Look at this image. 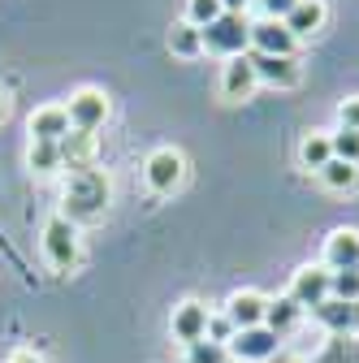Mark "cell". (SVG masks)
<instances>
[{
  "instance_id": "cell-33",
  "label": "cell",
  "mask_w": 359,
  "mask_h": 363,
  "mask_svg": "<svg viewBox=\"0 0 359 363\" xmlns=\"http://www.w3.org/2000/svg\"><path fill=\"white\" fill-rule=\"evenodd\" d=\"M273 363H303V359H290V354H277Z\"/></svg>"
},
{
  "instance_id": "cell-3",
  "label": "cell",
  "mask_w": 359,
  "mask_h": 363,
  "mask_svg": "<svg viewBox=\"0 0 359 363\" xmlns=\"http://www.w3.org/2000/svg\"><path fill=\"white\" fill-rule=\"evenodd\" d=\"M204 52L212 57H247L251 52V22L247 13H221L212 26H204Z\"/></svg>"
},
{
  "instance_id": "cell-23",
  "label": "cell",
  "mask_w": 359,
  "mask_h": 363,
  "mask_svg": "<svg viewBox=\"0 0 359 363\" xmlns=\"http://www.w3.org/2000/svg\"><path fill=\"white\" fill-rule=\"evenodd\" d=\"M187 363H234L230 359V350L221 346V342H195V346H187Z\"/></svg>"
},
{
  "instance_id": "cell-11",
  "label": "cell",
  "mask_w": 359,
  "mask_h": 363,
  "mask_svg": "<svg viewBox=\"0 0 359 363\" xmlns=\"http://www.w3.org/2000/svg\"><path fill=\"white\" fill-rule=\"evenodd\" d=\"M251 65H255L260 86L294 91V86L303 82V65H299V57H260V52H251Z\"/></svg>"
},
{
  "instance_id": "cell-10",
  "label": "cell",
  "mask_w": 359,
  "mask_h": 363,
  "mask_svg": "<svg viewBox=\"0 0 359 363\" xmlns=\"http://www.w3.org/2000/svg\"><path fill=\"white\" fill-rule=\"evenodd\" d=\"M294 48H299V39L286 30V22H277V18L251 22V52H260V57H294Z\"/></svg>"
},
{
  "instance_id": "cell-15",
  "label": "cell",
  "mask_w": 359,
  "mask_h": 363,
  "mask_svg": "<svg viewBox=\"0 0 359 363\" xmlns=\"http://www.w3.org/2000/svg\"><path fill=\"white\" fill-rule=\"evenodd\" d=\"M325 268L329 272L359 268V230H333L325 238Z\"/></svg>"
},
{
  "instance_id": "cell-29",
  "label": "cell",
  "mask_w": 359,
  "mask_h": 363,
  "mask_svg": "<svg viewBox=\"0 0 359 363\" xmlns=\"http://www.w3.org/2000/svg\"><path fill=\"white\" fill-rule=\"evenodd\" d=\"M338 121H342V130H359V96L338 104Z\"/></svg>"
},
{
  "instance_id": "cell-14",
  "label": "cell",
  "mask_w": 359,
  "mask_h": 363,
  "mask_svg": "<svg viewBox=\"0 0 359 363\" xmlns=\"http://www.w3.org/2000/svg\"><path fill=\"white\" fill-rule=\"evenodd\" d=\"M329 22V5L325 0H299V5L286 13V30L294 39H311V35H321Z\"/></svg>"
},
{
  "instance_id": "cell-2",
  "label": "cell",
  "mask_w": 359,
  "mask_h": 363,
  "mask_svg": "<svg viewBox=\"0 0 359 363\" xmlns=\"http://www.w3.org/2000/svg\"><path fill=\"white\" fill-rule=\"evenodd\" d=\"M39 251H43V259H48L53 272H74L82 264L78 225L65 220V216H48V225H43V234H39Z\"/></svg>"
},
{
  "instance_id": "cell-8",
  "label": "cell",
  "mask_w": 359,
  "mask_h": 363,
  "mask_svg": "<svg viewBox=\"0 0 359 363\" xmlns=\"http://www.w3.org/2000/svg\"><path fill=\"white\" fill-rule=\"evenodd\" d=\"M208 307L199 303V298H182L173 307V315H169V333L182 342V346H195V342H204L208 337Z\"/></svg>"
},
{
  "instance_id": "cell-27",
  "label": "cell",
  "mask_w": 359,
  "mask_h": 363,
  "mask_svg": "<svg viewBox=\"0 0 359 363\" xmlns=\"http://www.w3.org/2000/svg\"><path fill=\"white\" fill-rule=\"evenodd\" d=\"M230 337H234L230 315H226V311H212V315H208V342H221V346H226Z\"/></svg>"
},
{
  "instance_id": "cell-7",
  "label": "cell",
  "mask_w": 359,
  "mask_h": 363,
  "mask_svg": "<svg viewBox=\"0 0 359 363\" xmlns=\"http://www.w3.org/2000/svg\"><path fill=\"white\" fill-rule=\"evenodd\" d=\"M303 311H316L329 294H333V272L325 264H303L294 277H290V290H286Z\"/></svg>"
},
{
  "instance_id": "cell-22",
  "label": "cell",
  "mask_w": 359,
  "mask_h": 363,
  "mask_svg": "<svg viewBox=\"0 0 359 363\" xmlns=\"http://www.w3.org/2000/svg\"><path fill=\"white\" fill-rule=\"evenodd\" d=\"M26 169L35 177H53L61 169V147L57 143H31L26 147Z\"/></svg>"
},
{
  "instance_id": "cell-16",
  "label": "cell",
  "mask_w": 359,
  "mask_h": 363,
  "mask_svg": "<svg viewBox=\"0 0 359 363\" xmlns=\"http://www.w3.org/2000/svg\"><path fill=\"white\" fill-rule=\"evenodd\" d=\"M61 147V169L78 173V169H92L96 160V134H82V130H70L65 139L57 143Z\"/></svg>"
},
{
  "instance_id": "cell-26",
  "label": "cell",
  "mask_w": 359,
  "mask_h": 363,
  "mask_svg": "<svg viewBox=\"0 0 359 363\" xmlns=\"http://www.w3.org/2000/svg\"><path fill=\"white\" fill-rule=\"evenodd\" d=\"M329 298H342V303H359V268L333 272V294H329Z\"/></svg>"
},
{
  "instance_id": "cell-18",
  "label": "cell",
  "mask_w": 359,
  "mask_h": 363,
  "mask_svg": "<svg viewBox=\"0 0 359 363\" xmlns=\"http://www.w3.org/2000/svg\"><path fill=\"white\" fill-rule=\"evenodd\" d=\"M299 320H303V307L290 298V294H277V298H268V311H264V325L273 329L277 337H286L290 329H299Z\"/></svg>"
},
{
  "instance_id": "cell-25",
  "label": "cell",
  "mask_w": 359,
  "mask_h": 363,
  "mask_svg": "<svg viewBox=\"0 0 359 363\" xmlns=\"http://www.w3.org/2000/svg\"><path fill=\"white\" fill-rule=\"evenodd\" d=\"M329 143H333V156L338 160L359 164V130H338V134H329Z\"/></svg>"
},
{
  "instance_id": "cell-12",
  "label": "cell",
  "mask_w": 359,
  "mask_h": 363,
  "mask_svg": "<svg viewBox=\"0 0 359 363\" xmlns=\"http://www.w3.org/2000/svg\"><path fill=\"white\" fill-rule=\"evenodd\" d=\"M221 311L230 315L234 333H238V329H255V325H264L268 294H260V290H234V294L226 298V307H221Z\"/></svg>"
},
{
  "instance_id": "cell-19",
  "label": "cell",
  "mask_w": 359,
  "mask_h": 363,
  "mask_svg": "<svg viewBox=\"0 0 359 363\" xmlns=\"http://www.w3.org/2000/svg\"><path fill=\"white\" fill-rule=\"evenodd\" d=\"M316 177H321V186H325V191H333V195H355V191H359V164L338 160V156H333Z\"/></svg>"
},
{
  "instance_id": "cell-6",
  "label": "cell",
  "mask_w": 359,
  "mask_h": 363,
  "mask_svg": "<svg viewBox=\"0 0 359 363\" xmlns=\"http://www.w3.org/2000/svg\"><path fill=\"white\" fill-rule=\"evenodd\" d=\"M65 113H70V130L96 134V130L109 121L113 104H109V96H104L100 86H78L74 96H70V104H65Z\"/></svg>"
},
{
  "instance_id": "cell-32",
  "label": "cell",
  "mask_w": 359,
  "mask_h": 363,
  "mask_svg": "<svg viewBox=\"0 0 359 363\" xmlns=\"http://www.w3.org/2000/svg\"><path fill=\"white\" fill-rule=\"evenodd\" d=\"M9 117V91H0V121Z\"/></svg>"
},
{
  "instance_id": "cell-20",
  "label": "cell",
  "mask_w": 359,
  "mask_h": 363,
  "mask_svg": "<svg viewBox=\"0 0 359 363\" xmlns=\"http://www.w3.org/2000/svg\"><path fill=\"white\" fill-rule=\"evenodd\" d=\"M329 160H333V143H329V134H325V130L303 134V143H299V164H303V169H311V173H321Z\"/></svg>"
},
{
  "instance_id": "cell-30",
  "label": "cell",
  "mask_w": 359,
  "mask_h": 363,
  "mask_svg": "<svg viewBox=\"0 0 359 363\" xmlns=\"http://www.w3.org/2000/svg\"><path fill=\"white\" fill-rule=\"evenodd\" d=\"M9 363H43V359H39L31 346H22V350H13V354H9Z\"/></svg>"
},
{
  "instance_id": "cell-1",
  "label": "cell",
  "mask_w": 359,
  "mask_h": 363,
  "mask_svg": "<svg viewBox=\"0 0 359 363\" xmlns=\"http://www.w3.org/2000/svg\"><path fill=\"white\" fill-rule=\"evenodd\" d=\"M61 203H65V220H74V225H96V220H104V212H109V203H113V177L104 173V169H78V173H70L65 177V191H61Z\"/></svg>"
},
{
  "instance_id": "cell-31",
  "label": "cell",
  "mask_w": 359,
  "mask_h": 363,
  "mask_svg": "<svg viewBox=\"0 0 359 363\" xmlns=\"http://www.w3.org/2000/svg\"><path fill=\"white\" fill-rule=\"evenodd\" d=\"M247 5H251V0H221V9H226V13H247Z\"/></svg>"
},
{
  "instance_id": "cell-4",
  "label": "cell",
  "mask_w": 359,
  "mask_h": 363,
  "mask_svg": "<svg viewBox=\"0 0 359 363\" xmlns=\"http://www.w3.org/2000/svg\"><path fill=\"white\" fill-rule=\"evenodd\" d=\"M143 182H148L152 195H173V191H182V182H187V156L177 152V147H156V152H148V160H143Z\"/></svg>"
},
{
  "instance_id": "cell-21",
  "label": "cell",
  "mask_w": 359,
  "mask_h": 363,
  "mask_svg": "<svg viewBox=\"0 0 359 363\" xmlns=\"http://www.w3.org/2000/svg\"><path fill=\"white\" fill-rule=\"evenodd\" d=\"M169 52H173V57H182V61L199 57V52H204V30L191 26L187 18H182V22H173V26H169Z\"/></svg>"
},
{
  "instance_id": "cell-17",
  "label": "cell",
  "mask_w": 359,
  "mask_h": 363,
  "mask_svg": "<svg viewBox=\"0 0 359 363\" xmlns=\"http://www.w3.org/2000/svg\"><path fill=\"white\" fill-rule=\"evenodd\" d=\"M316 320L329 329V333H355L359 329V303H342V298H325L316 311Z\"/></svg>"
},
{
  "instance_id": "cell-24",
  "label": "cell",
  "mask_w": 359,
  "mask_h": 363,
  "mask_svg": "<svg viewBox=\"0 0 359 363\" xmlns=\"http://www.w3.org/2000/svg\"><path fill=\"white\" fill-rule=\"evenodd\" d=\"M221 13H226V9H221V0H187V22L191 26H212Z\"/></svg>"
},
{
  "instance_id": "cell-9",
  "label": "cell",
  "mask_w": 359,
  "mask_h": 363,
  "mask_svg": "<svg viewBox=\"0 0 359 363\" xmlns=\"http://www.w3.org/2000/svg\"><path fill=\"white\" fill-rule=\"evenodd\" d=\"M255 86H260V78H255L251 52L247 57H230L226 69H221V100H226V104H243V100L255 96Z\"/></svg>"
},
{
  "instance_id": "cell-28",
  "label": "cell",
  "mask_w": 359,
  "mask_h": 363,
  "mask_svg": "<svg viewBox=\"0 0 359 363\" xmlns=\"http://www.w3.org/2000/svg\"><path fill=\"white\" fill-rule=\"evenodd\" d=\"M255 5H260V13H264V18H277V22H286V13L299 5V0H255Z\"/></svg>"
},
{
  "instance_id": "cell-13",
  "label": "cell",
  "mask_w": 359,
  "mask_h": 363,
  "mask_svg": "<svg viewBox=\"0 0 359 363\" xmlns=\"http://www.w3.org/2000/svg\"><path fill=\"white\" fill-rule=\"evenodd\" d=\"M26 130H31V143H61L65 134H70L65 104H43V108H35L31 121H26Z\"/></svg>"
},
{
  "instance_id": "cell-5",
  "label": "cell",
  "mask_w": 359,
  "mask_h": 363,
  "mask_svg": "<svg viewBox=\"0 0 359 363\" xmlns=\"http://www.w3.org/2000/svg\"><path fill=\"white\" fill-rule=\"evenodd\" d=\"M226 350H230L234 363H273L282 354V337L268 325H255V329H238L226 342Z\"/></svg>"
}]
</instances>
